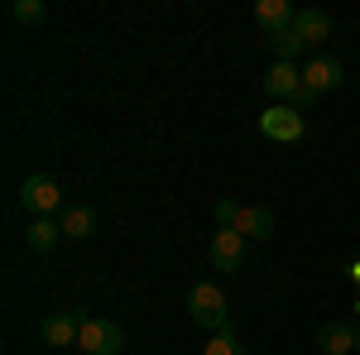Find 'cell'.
I'll use <instances>...</instances> for the list:
<instances>
[{
	"label": "cell",
	"mask_w": 360,
	"mask_h": 355,
	"mask_svg": "<svg viewBox=\"0 0 360 355\" xmlns=\"http://www.w3.org/2000/svg\"><path fill=\"white\" fill-rule=\"evenodd\" d=\"M188 317L207 331H231V302H226L221 283H212V278L193 283L188 288Z\"/></svg>",
	"instance_id": "1"
},
{
	"label": "cell",
	"mask_w": 360,
	"mask_h": 355,
	"mask_svg": "<svg viewBox=\"0 0 360 355\" xmlns=\"http://www.w3.org/2000/svg\"><path fill=\"white\" fill-rule=\"evenodd\" d=\"M303 130H307V120L298 106H264L259 110V135L274 139V144H298Z\"/></svg>",
	"instance_id": "2"
},
{
	"label": "cell",
	"mask_w": 360,
	"mask_h": 355,
	"mask_svg": "<svg viewBox=\"0 0 360 355\" xmlns=\"http://www.w3.org/2000/svg\"><path fill=\"white\" fill-rule=\"evenodd\" d=\"M20 202H25V212H34V217H53V212H63V188H58L49 173H29L25 183H20Z\"/></svg>",
	"instance_id": "3"
},
{
	"label": "cell",
	"mask_w": 360,
	"mask_h": 355,
	"mask_svg": "<svg viewBox=\"0 0 360 355\" xmlns=\"http://www.w3.org/2000/svg\"><path fill=\"white\" fill-rule=\"evenodd\" d=\"M77 351L86 355H120L125 351V331L106 322V317H86L82 322V336H77Z\"/></svg>",
	"instance_id": "4"
},
{
	"label": "cell",
	"mask_w": 360,
	"mask_h": 355,
	"mask_svg": "<svg viewBox=\"0 0 360 355\" xmlns=\"http://www.w3.org/2000/svg\"><path fill=\"white\" fill-rule=\"evenodd\" d=\"M259 86H264V96H269L274 106H293L298 91H303V67H298V63H274V67L259 77Z\"/></svg>",
	"instance_id": "5"
},
{
	"label": "cell",
	"mask_w": 360,
	"mask_h": 355,
	"mask_svg": "<svg viewBox=\"0 0 360 355\" xmlns=\"http://www.w3.org/2000/svg\"><path fill=\"white\" fill-rule=\"evenodd\" d=\"M341 58H332V53H317V58H307L303 63V86H312L317 96H327V91H336L341 86Z\"/></svg>",
	"instance_id": "6"
},
{
	"label": "cell",
	"mask_w": 360,
	"mask_h": 355,
	"mask_svg": "<svg viewBox=\"0 0 360 355\" xmlns=\"http://www.w3.org/2000/svg\"><path fill=\"white\" fill-rule=\"evenodd\" d=\"M240 264H245V235L240 231H217L212 235V269L236 273Z\"/></svg>",
	"instance_id": "7"
},
{
	"label": "cell",
	"mask_w": 360,
	"mask_h": 355,
	"mask_svg": "<svg viewBox=\"0 0 360 355\" xmlns=\"http://www.w3.org/2000/svg\"><path fill=\"white\" fill-rule=\"evenodd\" d=\"M82 312H53V317H44V341L49 346H77V336H82Z\"/></svg>",
	"instance_id": "8"
},
{
	"label": "cell",
	"mask_w": 360,
	"mask_h": 355,
	"mask_svg": "<svg viewBox=\"0 0 360 355\" xmlns=\"http://www.w3.org/2000/svg\"><path fill=\"white\" fill-rule=\"evenodd\" d=\"M293 29L303 34L307 49H317V44H327V39H332V15H327V10H317V5H307V10H298Z\"/></svg>",
	"instance_id": "9"
},
{
	"label": "cell",
	"mask_w": 360,
	"mask_h": 355,
	"mask_svg": "<svg viewBox=\"0 0 360 355\" xmlns=\"http://www.w3.org/2000/svg\"><path fill=\"white\" fill-rule=\"evenodd\" d=\"M293 20H298V10H293L288 0H259V5H255V25L264 29V34H283Z\"/></svg>",
	"instance_id": "10"
},
{
	"label": "cell",
	"mask_w": 360,
	"mask_h": 355,
	"mask_svg": "<svg viewBox=\"0 0 360 355\" xmlns=\"http://www.w3.org/2000/svg\"><path fill=\"white\" fill-rule=\"evenodd\" d=\"M58 226H63V235H68V240H91V235H96V212L82 207V202H72V207H63Z\"/></svg>",
	"instance_id": "11"
},
{
	"label": "cell",
	"mask_w": 360,
	"mask_h": 355,
	"mask_svg": "<svg viewBox=\"0 0 360 355\" xmlns=\"http://www.w3.org/2000/svg\"><path fill=\"white\" fill-rule=\"evenodd\" d=\"M236 231H240L245 240H269V235H274V212H269V207H240Z\"/></svg>",
	"instance_id": "12"
},
{
	"label": "cell",
	"mask_w": 360,
	"mask_h": 355,
	"mask_svg": "<svg viewBox=\"0 0 360 355\" xmlns=\"http://www.w3.org/2000/svg\"><path fill=\"white\" fill-rule=\"evenodd\" d=\"M317 346H322V355H351V351H356V327H346V322H327V327L317 331Z\"/></svg>",
	"instance_id": "13"
},
{
	"label": "cell",
	"mask_w": 360,
	"mask_h": 355,
	"mask_svg": "<svg viewBox=\"0 0 360 355\" xmlns=\"http://www.w3.org/2000/svg\"><path fill=\"white\" fill-rule=\"evenodd\" d=\"M25 240H29L34 254H49V250L63 240V226H58L53 217H34V221H29V231H25Z\"/></svg>",
	"instance_id": "14"
},
{
	"label": "cell",
	"mask_w": 360,
	"mask_h": 355,
	"mask_svg": "<svg viewBox=\"0 0 360 355\" xmlns=\"http://www.w3.org/2000/svg\"><path fill=\"white\" fill-rule=\"evenodd\" d=\"M269 49H274V58H278V63H293V58L303 53L307 44H303V34H298V29L288 25L283 34H269Z\"/></svg>",
	"instance_id": "15"
},
{
	"label": "cell",
	"mask_w": 360,
	"mask_h": 355,
	"mask_svg": "<svg viewBox=\"0 0 360 355\" xmlns=\"http://www.w3.org/2000/svg\"><path fill=\"white\" fill-rule=\"evenodd\" d=\"M10 20H15V25H44V20H49V5H44V0H15V5H10Z\"/></svg>",
	"instance_id": "16"
},
{
	"label": "cell",
	"mask_w": 360,
	"mask_h": 355,
	"mask_svg": "<svg viewBox=\"0 0 360 355\" xmlns=\"http://www.w3.org/2000/svg\"><path fill=\"white\" fill-rule=\"evenodd\" d=\"M236 221H240V202L221 197V202H217V226H221V231H236Z\"/></svg>",
	"instance_id": "17"
},
{
	"label": "cell",
	"mask_w": 360,
	"mask_h": 355,
	"mask_svg": "<svg viewBox=\"0 0 360 355\" xmlns=\"http://www.w3.org/2000/svg\"><path fill=\"white\" fill-rule=\"evenodd\" d=\"M240 351H245V346H236V336H231V331H217V336H212V346H207L202 355H240Z\"/></svg>",
	"instance_id": "18"
},
{
	"label": "cell",
	"mask_w": 360,
	"mask_h": 355,
	"mask_svg": "<svg viewBox=\"0 0 360 355\" xmlns=\"http://www.w3.org/2000/svg\"><path fill=\"white\" fill-rule=\"evenodd\" d=\"M317 101H322V96H317V91H312V86H303V91H298V101H293V106H298V110H312V106H317Z\"/></svg>",
	"instance_id": "19"
},
{
	"label": "cell",
	"mask_w": 360,
	"mask_h": 355,
	"mask_svg": "<svg viewBox=\"0 0 360 355\" xmlns=\"http://www.w3.org/2000/svg\"><path fill=\"white\" fill-rule=\"evenodd\" d=\"M351 273H356V283H360V259H356V264H351Z\"/></svg>",
	"instance_id": "20"
},
{
	"label": "cell",
	"mask_w": 360,
	"mask_h": 355,
	"mask_svg": "<svg viewBox=\"0 0 360 355\" xmlns=\"http://www.w3.org/2000/svg\"><path fill=\"white\" fill-rule=\"evenodd\" d=\"M356 355H360V331H356Z\"/></svg>",
	"instance_id": "21"
},
{
	"label": "cell",
	"mask_w": 360,
	"mask_h": 355,
	"mask_svg": "<svg viewBox=\"0 0 360 355\" xmlns=\"http://www.w3.org/2000/svg\"><path fill=\"white\" fill-rule=\"evenodd\" d=\"M356 312H360V298H356Z\"/></svg>",
	"instance_id": "22"
},
{
	"label": "cell",
	"mask_w": 360,
	"mask_h": 355,
	"mask_svg": "<svg viewBox=\"0 0 360 355\" xmlns=\"http://www.w3.org/2000/svg\"><path fill=\"white\" fill-rule=\"evenodd\" d=\"M240 355H250V351H240Z\"/></svg>",
	"instance_id": "23"
}]
</instances>
